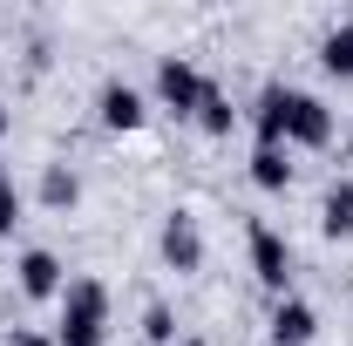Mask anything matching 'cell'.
I'll return each mask as SVG.
<instances>
[{
  "label": "cell",
  "mask_w": 353,
  "mask_h": 346,
  "mask_svg": "<svg viewBox=\"0 0 353 346\" xmlns=\"http://www.w3.org/2000/svg\"><path fill=\"white\" fill-rule=\"evenodd\" d=\"M252 130L259 143H285V150H326L333 143V109L306 95L292 82H265L259 102H252Z\"/></svg>",
  "instance_id": "cell-1"
},
{
  "label": "cell",
  "mask_w": 353,
  "mask_h": 346,
  "mask_svg": "<svg viewBox=\"0 0 353 346\" xmlns=\"http://www.w3.org/2000/svg\"><path fill=\"white\" fill-rule=\"evenodd\" d=\"M109 340V285L102 278H75L61 292V319H54V346H102Z\"/></svg>",
  "instance_id": "cell-2"
},
{
  "label": "cell",
  "mask_w": 353,
  "mask_h": 346,
  "mask_svg": "<svg viewBox=\"0 0 353 346\" xmlns=\"http://www.w3.org/2000/svg\"><path fill=\"white\" fill-rule=\"evenodd\" d=\"M204 82H211V75H204L190 54H163V61H157V102H163V109H176V116H197Z\"/></svg>",
  "instance_id": "cell-3"
},
{
  "label": "cell",
  "mask_w": 353,
  "mask_h": 346,
  "mask_svg": "<svg viewBox=\"0 0 353 346\" xmlns=\"http://www.w3.org/2000/svg\"><path fill=\"white\" fill-rule=\"evenodd\" d=\"M157 252H163L170 272H204V224H197V211H170L163 217Z\"/></svg>",
  "instance_id": "cell-4"
},
{
  "label": "cell",
  "mask_w": 353,
  "mask_h": 346,
  "mask_svg": "<svg viewBox=\"0 0 353 346\" xmlns=\"http://www.w3.org/2000/svg\"><path fill=\"white\" fill-rule=\"evenodd\" d=\"M252 278H259L265 292H279V299H285V285H292V245H285L272 224H252Z\"/></svg>",
  "instance_id": "cell-5"
},
{
  "label": "cell",
  "mask_w": 353,
  "mask_h": 346,
  "mask_svg": "<svg viewBox=\"0 0 353 346\" xmlns=\"http://www.w3.org/2000/svg\"><path fill=\"white\" fill-rule=\"evenodd\" d=\"M95 116H102V130L136 136L143 116H150V102H143V88H130V82H102L95 88Z\"/></svg>",
  "instance_id": "cell-6"
},
{
  "label": "cell",
  "mask_w": 353,
  "mask_h": 346,
  "mask_svg": "<svg viewBox=\"0 0 353 346\" xmlns=\"http://www.w3.org/2000/svg\"><path fill=\"white\" fill-rule=\"evenodd\" d=\"M265 340L272 346H312L319 340V312H312L299 292H285V299L272 305V319H265Z\"/></svg>",
  "instance_id": "cell-7"
},
{
  "label": "cell",
  "mask_w": 353,
  "mask_h": 346,
  "mask_svg": "<svg viewBox=\"0 0 353 346\" xmlns=\"http://www.w3.org/2000/svg\"><path fill=\"white\" fill-rule=\"evenodd\" d=\"M14 278H21V292H28V299H61V292H68V278H61V258H54L48 245H34V252H21V265H14Z\"/></svg>",
  "instance_id": "cell-8"
},
{
  "label": "cell",
  "mask_w": 353,
  "mask_h": 346,
  "mask_svg": "<svg viewBox=\"0 0 353 346\" xmlns=\"http://www.w3.org/2000/svg\"><path fill=\"white\" fill-rule=\"evenodd\" d=\"M319 231L326 238H353V176H333L319 197Z\"/></svg>",
  "instance_id": "cell-9"
},
{
  "label": "cell",
  "mask_w": 353,
  "mask_h": 346,
  "mask_svg": "<svg viewBox=\"0 0 353 346\" xmlns=\"http://www.w3.org/2000/svg\"><path fill=\"white\" fill-rule=\"evenodd\" d=\"M252 183H259V190H285V183H292V150H285V143H259V150H252Z\"/></svg>",
  "instance_id": "cell-10"
},
{
  "label": "cell",
  "mask_w": 353,
  "mask_h": 346,
  "mask_svg": "<svg viewBox=\"0 0 353 346\" xmlns=\"http://www.w3.org/2000/svg\"><path fill=\"white\" fill-rule=\"evenodd\" d=\"M319 68H326L333 82H353V21H340V28L319 34Z\"/></svg>",
  "instance_id": "cell-11"
},
{
  "label": "cell",
  "mask_w": 353,
  "mask_h": 346,
  "mask_svg": "<svg viewBox=\"0 0 353 346\" xmlns=\"http://www.w3.org/2000/svg\"><path fill=\"white\" fill-rule=\"evenodd\" d=\"M204 136H231L238 130V109H231V95H224L218 82H204V102H197V116H190Z\"/></svg>",
  "instance_id": "cell-12"
},
{
  "label": "cell",
  "mask_w": 353,
  "mask_h": 346,
  "mask_svg": "<svg viewBox=\"0 0 353 346\" xmlns=\"http://www.w3.org/2000/svg\"><path fill=\"white\" fill-rule=\"evenodd\" d=\"M41 204L48 211H75L82 204V176L68 170V163H48L41 170Z\"/></svg>",
  "instance_id": "cell-13"
},
{
  "label": "cell",
  "mask_w": 353,
  "mask_h": 346,
  "mask_svg": "<svg viewBox=\"0 0 353 346\" xmlns=\"http://www.w3.org/2000/svg\"><path fill=\"white\" fill-rule=\"evenodd\" d=\"M21 211H28L21 183H14V170H0V238H14V231H21Z\"/></svg>",
  "instance_id": "cell-14"
},
{
  "label": "cell",
  "mask_w": 353,
  "mask_h": 346,
  "mask_svg": "<svg viewBox=\"0 0 353 346\" xmlns=\"http://www.w3.org/2000/svg\"><path fill=\"white\" fill-rule=\"evenodd\" d=\"M143 340H150V346H170L176 340V319H170V305H163V299L143 305Z\"/></svg>",
  "instance_id": "cell-15"
},
{
  "label": "cell",
  "mask_w": 353,
  "mask_h": 346,
  "mask_svg": "<svg viewBox=\"0 0 353 346\" xmlns=\"http://www.w3.org/2000/svg\"><path fill=\"white\" fill-rule=\"evenodd\" d=\"M7 346H54V340H48V333H34V326H14V333H7Z\"/></svg>",
  "instance_id": "cell-16"
},
{
  "label": "cell",
  "mask_w": 353,
  "mask_h": 346,
  "mask_svg": "<svg viewBox=\"0 0 353 346\" xmlns=\"http://www.w3.org/2000/svg\"><path fill=\"white\" fill-rule=\"evenodd\" d=\"M7 130H14V109H7V102H0V143H7Z\"/></svg>",
  "instance_id": "cell-17"
},
{
  "label": "cell",
  "mask_w": 353,
  "mask_h": 346,
  "mask_svg": "<svg viewBox=\"0 0 353 346\" xmlns=\"http://www.w3.org/2000/svg\"><path fill=\"white\" fill-rule=\"evenodd\" d=\"M183 346H211V340H183Z\"/></svg>",
  "instance_id": "cell-18"
}]
</instances>
